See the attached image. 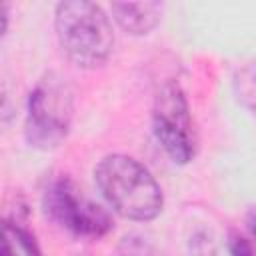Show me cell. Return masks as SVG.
Segmentation results:
<instances>
[{"instance_id":"1","label":"cell","mask_w":256,"mask_h":256,"mask_svg":"<svg viewBox=\"0 0 256 256\" xmlns=\"http://www.w3.org/2000/svg\"><path fill=\"white\" fill-rule=\"evenodd\" d=\"M94 182L106 204L126 220L150 222L162 212L164 196L160 184L132 156H104L94 168Z\"/></svg>"},{"instance_id":"10","label":"cell","mask_w":256,"mask_h":256,"mask_svg":"<svg viewBox=\"0 0 256 256\" xmlns=\"http://www.w3.org/2000/svg\"><path fill=\"white\" fill-rule=\"evenodd\" d=\"M228 248H230V256H254V248L250 246V242L236 232L230 234Z\"/></svg>"},{"instance_id":"8","label":"cell","mask_w":256,"mask_h":256,"mask_svg":"<svg viewBox=\"0 0 256 256\" xmlns=\"http://www.w3.org/2000/svg\"><path fill=\"white\" fill-rule=\"evenodd\" d=\"M4 230H6V236L14 244H18V248H20V252L24 256H42V250H40V246L36 242V236L26 226H22V222L8 220L6 226H4Z\"/></svg>"},{"instance_id":"6","label":"cell","mask_w":256,"mask_h":256,"mask_svg":"<svg viewBox=\"0 0 256 256\" xmlns=\"http://www.w3.org/2000/svg\"><path fill=\"white\" fill-rule=\"evenodd\" d=\"M112 18L116 24L134 36L150 34L162 20L164 4L160 2H112Z\"/></svg>"},{"instance_id":"2","label":"cell","mask_w":256,"mask_h":256,"mask_svg":"<svg viewBox=\"0 0 256 256\" xmlns=\"http://www.w3.org/2000/svg\"><path fill=\"white\" fill-rule=\"evenodd\" d=\"M54 30L64 56L78 68H100L112 54L114 28L110 16L96 2H58L54 10Z\"/></svg>"},{"instance_id":"12","label":"cell","mask_w":256,"mask_h":256,"mask_svg":"<svg viewBox=\"0 0 256 256\" xmlns=\"http://www.w3.org/2000/svg\"><path fill=\"white\" fill-rule=\"evenodd\" d=\"M2 256H16V248H12V240L8 236L2 242Z\"/></svg>"},{"instance_id":"11","label":"cell","mask_w":256,"mask_h":256,"mask_svg":"<svg viewBox=\"0 0 256 256\" xmlns=\"http://www.w3.org/2000/svg\"><path fill=\"white\" fill-rule=\"evenodd\" d=\"M246 226H248V230H250V236H252L254 242H256V208H250V210H248V214H246Z\"/></svg>"},{"instance_id":"3","label":"cell","mask_w":256,"mask_h":256,"mask_svg":"<svg viewBox=\"0 0 256 256\" xmlns=\"http://www.w3.org/2000/svg\"><path fill=\"white\" fill-rule=\"evenodd\" d=\"M74 114L72 90L66 78L48 72L32 88L26 104L24 136L32 148L54 150L70 132Z\"/></svg>"},{"instance_id":"4","label":"cell","mask_w":256,"mask_h":256,"mask_svg":"<svg viewBox=\"0 0 256 256\" xmlns=\"http://www.w3.org/2000/svg\"><path fill=\"white\" fill-rule=\"evenodd\" d=\"M44 214L82 240H98L112 230V216L106 208L82 194V190L70 178L52 180L42 192Z\"/></svg>"},{"instance_id":"7","label":"cell","mask_w":256,"mask_h":256,"mask_svg":"<svg viewBox=\"0 0 256 256\" xmlns=\"http://www.w3.org/2000/svg\"><path fill=\"white\" fill-rule=\"evenodd\" d=\"M232 86L238 102L248 110L256 112V58L236 70Z\"/></svg>"},{"instance_id":"5","label":"cell","mask_w":256,"mask_h":256,"mask_svg":"<svg viewBox=\"0 0 256 256\" xmlns=\"http://www.w3.org/2000/svg\"><path fill=\"white\" fill-rule=\"evenodd\" d=\"M152 130L162 150L176 164H188L196 152L190 108L184 90L176 82H166L152 108Z\"/></svg>"},{"instance_id":"9","label":"cell","mask_w":256,"mask_h":256,"mask_svg":"<svg viewBox=\"0 0 256 256\" xmlns=\"http://www.w3.org/2000/svg\"><path fill=\"white\" fill-rule=\"evenodd\" d=\"M118 256H166L146 236L126 234L118 244Z\"/></svg>"}]
</instances>
